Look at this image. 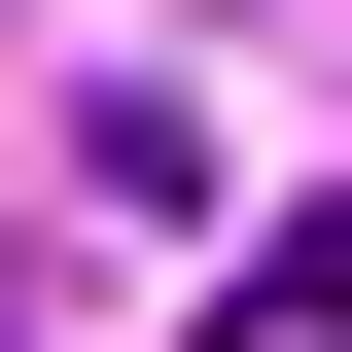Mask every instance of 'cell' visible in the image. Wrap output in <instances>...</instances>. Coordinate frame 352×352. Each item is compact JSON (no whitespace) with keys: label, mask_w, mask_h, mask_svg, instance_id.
Segmentation results:
<instances>
[{"label":"cell","mask_w":352,"mask_h":352,"mask_svg":"<svg viewBox=\"0 0 352 352\" xmlns=\"http://www.w3.org/2000/svg\"><path fill=\"white\" fill-rule=\"evenodd\" d=\"M247 352H352V176H317V212L247 247Z\"/></svg>","instance_id":"cell-1"}]
</instances>
